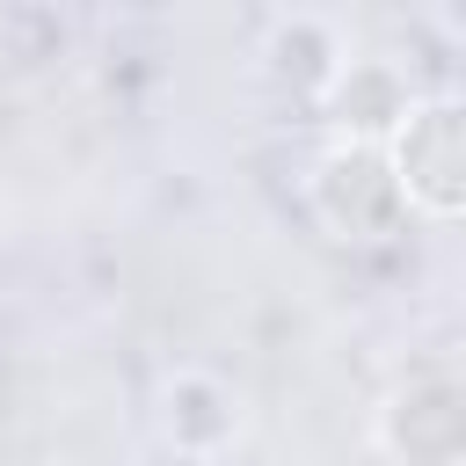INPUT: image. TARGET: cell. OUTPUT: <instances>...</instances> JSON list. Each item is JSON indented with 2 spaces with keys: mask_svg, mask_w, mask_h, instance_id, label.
<instances>
[{
  "mask_svg": "<svg viewBox=\"0 0 466 466\" xmlns=\"http://www.w3.org/2000/svg\"><path fill=\"white\" fill-rule=\"evenodd\" d=\"M379 437H386V451H393L400 466H451L459 444H466V408H459L451 371H422V379H408V386L393 393Z\"/></svg>",
  "mask_w": 466,
  "mask_h": 466,
  "instance_id": "3",
  "label": "cell"
},
{
  "mask_svg": "<svg viewBox=\"0 0 466 466\" xmlns=\"http://www.w3.org/2000/svg\"><path fill=\"white\" fill-rule=\"evenodd\" d=\"M328 102H335V116L350 124V138H371V146H379V131H393L400 109H408L415 95L393 80V66H379V58H350V66H335Z\"/></svg>",
  "mask_w": 466,
  "mask_h": 466,
  "instance_id": "4",
  "label": "cell"
},
{
  "mask_svg": "<svg viewBox=\"0 0 466 466\" xmlns=\"http://www.w3.org/2000/svg\"><path fill=\"white\" fill-rule=\"evenodd\" d=\"M233 422H240V408H233V393H226L218 379H204V371L167 379V437H175V444L211 451V444L233 437Z\"/></svg>",
  "mask_w": 466,
  "mask_h": 466,
  "instance_id": "5",
  "label": "cell"
},
{
  "mask_svg": "<svg viewBox=\"0 0 466 466\" xmlns=\"http://www.w3.org/2000/svg\"><path fill=\"white\" fill-rule=\"evenodd\" d=\"M379 153H386V167H393L408 211L459 218V204H466V116H459L451 95L408 102Z\"/></svg>",
  "mask_w": 466,
  "mask_h": 466,
  "instance_id": "1",
  "label": "cell"
},
{
  "mask_svg": "<svg viewBox=\"0 0 466 466\" xmlns=\"http://www.w3.org/2000/svg\"><path fill=\"white\" fill-rule=\"evenodd\" d=\"M306 197H313V211H320V226H328L335 240H386V233H400V218H408L400 182H393V167H386V153H379L371 138H335V146L313 160Z\"/></svg>",
  "mask_w": 466,
  "mask_h": 466,
  "instance_id": "2",
  "label": "cell"
}]
</instances>
